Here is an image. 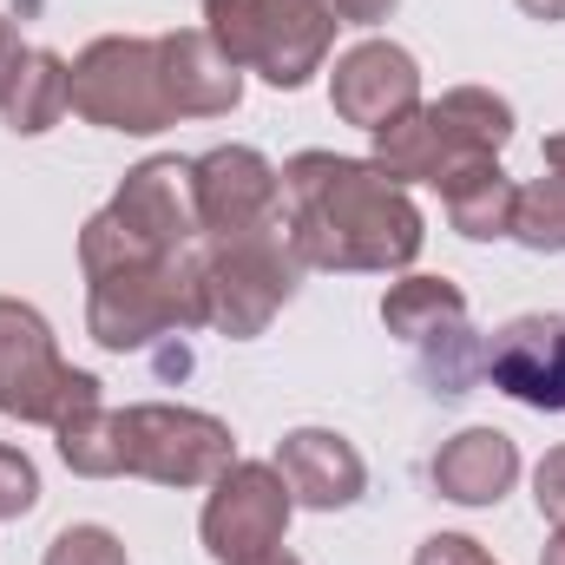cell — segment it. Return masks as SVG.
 <instances>
[{
    "label": "cell",
    "instance_id": "44dd1931",
    "mask_svg": "<svg viewBox=\"0 0 565 565\" xmlns=\"http://www.w3.org/2000/svg\"><path fill=\"white\" fill-rule=\"evenodd\" d=\"M513 237H520L526 250H540V257L565 250V178L559 171L520 191V204H513Z\"/></svg>",
    "mask_w": 565,
    "mask_h": 565
},
{
    "label": "cell",
    "instance_id": "52a82bcc",
    "mask_svg": "<svg viewBox=\"0 0 565 565\" xmlns=\"http://www.w3.org/2000/svg\"><path fill=\"white\" fill-rule=\"evenodd\" d=\"M79 408H99V382L60 362L53 329L33 302L0 296V415L60 427Z\"/></svg>",
    "mask_w": 565,
    "mask_h": 565
},
{
    "label": "cell",
    "instance_id": "8992f818",
    "mask_svg": "<svg viewBox=\"0 0 565 565\" xmlns=\"http://www.w3.org/2000/svg\"><path fill=\"white\" fill-rule=\"evenodd\" d=\"M73 113L99 132H164L178 126L171 99H164V66H158V40L145 33H106L73 60Z\"/></svg>",
    "mask_w": 565,
    "mask_h": 565
},
{
    "label": "cell",
    "instance_id": "6da1fadb",
    "mask_svg": "<svg viewBox=\"0 0 565 565\" xmlns=\"http://www.w3.org/2000/svg\"><path fill=\"white\" fill-rule=\"evenodd\" d=\"M282 237L302 270H408L427 244V224L375 158L296 151L282 164Z\"/></svg>",
    "mask_w": 565,
    "mask_h": 565
},
{
    "label": "cell",
    "instance_id": "484cf974",
    "mask_svg": "<svg viewBox=\"0 0 565 565\" xmlns=\"http://www.w3.org/2000/svg\"><path fill=\"white\" fill-rule=\"evenodd\" d=\"M415 565H493V559H487L480 540H467V533H434V540H422Z\"/></svg>",
    "mask_w": 565,
    "mask_h": 565
},
{
    "label": "cell",
    "instance_id": "d6a6232c",
    "mask_svg": "<svg viewBox=\"0 0 565 565\" xmlns=\"http://www.w3.org/2000/svg\"><path fill=\"white\" fill-rule=\"evenodd\" d=\"M559 395H565V369H559Z\"/></svg>",
    "mask_w": 565,
    "mask_h": 565
},
{
    "label": "cell",
    "instance_id": "f1b7e54d",
    "mask_svg": "<svg viewBox=\"0 0 565 565\" xmlns=\"http://www.w3.org/2000/svg\"><path fill=\"white\" fill-rule=\"evenodd\" d=\"M533 20H565V0H520Z\"/></svg>",
    "mask_w": 565,
    "mask_h": 565
},
{
    "label": "cell",
    "instance_id": "e0dca14e",
    "mask_svg": "<svg viewBox=\"0 0 565 565\" xmlns=\"http://www.w3.org/2000/svg\"><path fill=\"white\" fill-rule=\"evenodd\" d=\"M66 106H73V66L60 53H46V46H26L13 79H7V93H0L7 132L13 139H40V132H53L66 119Z\"/></svg>",
    "mask_w": 565,
    "mask_h": 565
},
{
    "label": "cell",
    "instance_id": "f546056e",
    "mask_svg": "<svg viewBox=\"0 0 565 565\" xmlns=\"http://www.w3.org/2000/svg\"><path fill=\"white\" fill-rule=\"evenodd\" d=\"M546 164L565 178V132H553V139H546Z\"/></svg>",
    "mask_w": 565,
    "mask_h": 565
},
{
    "label": "cell",
    "instance_id": "d6986e66",
    "mask_svg": "<svg viewBox=\"0 0 565 565\" xmlns=\"http://www.w3.org/2000/svg\"><path fill=\"white\" fill-rule=\"evenodd\" d=\"M382 322H388V335L422 349L440 329L467 322V296H460V282H447V277H402V282H388V296H382Z\"/></svg>",
    "mask_w": 565,
    "mask_h": 565
},
{
    "label": "cell",
    "instance_id": "9c48e42d",
    "mask_svg": "<svg viewBox=\"0 0 565 565\" xmlns=\"http://www.w3.org/2000/svg\"><path fill=\"white\" fill-rule=\"evenodd\" d=\"M289 487H282L277 460H231L217 480H211V500H204V553L217 565H250L264 553H277L282 533H289Z\"/></svg>",
    "mask_w": 565,
    "mask_h": 565
},
{
    "label": "cell",
    "instance_id": "3957f363",
    "mask_svg": "<svg viewBox=\"0 0 565 565\" xmlns=\"http://www.w3.org/2000/svg\"><path fill=\"white\" fill-rule=\"evenodd\" d=\"M86 282H93L86 289V329L113 355L151 349L171 329H204V257H198V244H184L158 264L106 270V277Z\"/></svg>",
    "mask_w": 565,
    "mask_h": 565
},
{
    "label": "cell",
    "instance_id": "4316f807",
    "mask_svg": "<svg viewBox=\"0 0 565 565\" xmlns=\"http://www.w3.org/2000/svg\"><path fill=\"white\" fill-rule=\"evenodd\" d=\"M342 26H375V20H388L395 13V0H322Z\"/></svg>",
    "mask_w": 565,
    "mask_h": 565
},
{
    "label": "cell",
    "instance_id": "5bb4252c",
    "mask_svg": "<svg viewBox=\"0 0 565 565\" xmlns=\"http://www.w3.org/2000/svg\"><path fill=\"white\" fill-rule=\"evenodd\" d=\"M158 66H164V99L178 119H224L244 99V73L217 53L204 26L158 33Z\"/></svg>",
    "mask_w": 565,
    "mask_h": 565
},
{
    "label": "cell",
    "instance_id": "5b68a950",
    "mask_svg": "<svg viewBox=\"0 0 565 565\" xmlns=\"http://www.w3.org/2000/svg\"><path fill=\"white\" fill-rule=\"evenodd\" d=\"M198 257H204V322L224 329L231 342L264 335L302 282V257L289 250L282 224L250 237H198Z\"/></svg>",
    "mask_w": 565,
    "mask_h": 565
},
{
    "label": "cell",
    "instance_id": "ffe728a7",
    "mask_svg": "<svg viewBox=\"0 0 565 565\" xmlns=\"http://www.w3.org/2000/svg\"><path fill=\"white\" fill-rule=\"evenodd\" d=\"M53 440H60V460H66L79 480H119V473H126V427H119V415H113L106 402L66 415V422L53 427Z\"/></svg>",
    "mask_w": 565,
    "mask_h": 565
},
{
    "label": "cell",
    "instance_id": "d4e9b609",
    "mask_svg": "<svg viewBox=\"0 0 565 565\" xmlns=\"http://www.w3.org/2000/svg\"><path fill=\"white\" fill-rule=\"evenodd\" d=\"M533 500H540V513L565 533V447H553V454L533 467Z\"/></svg>",
    "mask_w": 565,
    "mask_h": 565
},
{
    "label": "cell",
    "instance_id": "83f0119b",
    "mask_svg": "<svg viewBox=\"0 0 565 565\" xmlns=\"http://www.w3.org/2000/svg\"><path fill=\"white\" fill-rule=\"evenodd\" d=\"M20 53H26V46H20V33H13V20L0 13V93H7V79H13V66H20Z\"/></svg>",
    "mask_w": 565,
    "mask_h": 565
},
{
    "label": "cell",
    "instance_id": "ba28073f",
    "mask_svg": "<svg viewBox=\"0 0 565 565\" xmlns=\"http://www.w3.org/2000/svg\"><path fill=\"white\" fill-rule=\"evenodd\" d=\"M126 427V473H139L151 487H211L231 460H237V440L231 427L204 408H171V402H139L119 415Z\"/></svg>",
    "mask_w": 565,
    "mask_h": 565
},
{
    "label": "cell",
    "instance_id": "1f68e13d",
    "mask_svg": "<svg viewBox=\"0 0 565 565\" xmlns=\"http://www.w3.org/2000/svg\"><path fill=\"white\" fill-rule=\"evenodd\" d=\"M250 565H302V559H296V553H282V546H277V553H264V559H250Z\"/></svg>",
    "mask_w": 565,
    "mask_h": 565
},
{
    "label": "cell",
    "instance_id": "7402d4cb",
    "mask_svg": "<svg viewBox=\"0 0 565 565\" xmlns=\"http://www.w3.org/2000/svg\"><path fill=\"white\" fill-rule=\"evenodd\" d=\"M422 349H427V382H434V395H467V382L487 375V355L473 349V329H467V322L440 329Z\"/></svg>",
    "mask_w": 565,
    "mask_h": 565
},
{
    "label": "cell",
    "instance_id": "cb8c5ba5",
    "mask_svg": "<svg viewBox=\"0 0 565 565\" xmlns=\"http://www.w3.org/2000/svg\"><path fill=\"white\" fill-rule=\"evenodd\" d=\"M33 507H40V473H33V460L0 440V520H26Z\"/></svg>",
    "mask_w": 565,
    "mask_h": 565
},
{
    "label": "cell",
    "instance_id": "9a60e30c",
    "mask_svg": "<svg viewBox=\"0 0 565 565\" xmlns=\"http://www.w3.org/2000/svg\"><path fill=\"white\" fill-rule=\"evenodd\" d=\"M369 139H375V164H382L395 184H434V191H440V184L460 178L467 164H487V151H473V145L460 139L440 106H415V113H402L395 126H382V132H369Z\"/></svg>",
    "mask_w": 565,
    "mask_h": 565
},
{
    "label": "cell",
    "instance_id": "7c38bea8",
    "mask_svg": "<svg viewBox=\"0 0 565 565\" xmlns=\"http://www.w3.org/2000/svg\"><path fill=\"white\" fill-rule=\"evenodd\" d=\"M565 369V322L559 316H513L493 342H487V375L500 395L540 408V415H565L559 395Z\"/></svg>",
    "mask_w": 565,
    "mask_h": 565
},
{
    "label": "cell",
    "instance_id": "ac0fdd59",
    "mask_svg": "<svg viewBox=\"0 0 565 565\" xmlns=\"http://www.w3.org/2000/svg\"><path fill=\"white\" fill-rule=\"evenodd\" d=\"M447 198V224L473 244H493V237H513V204H520V184L500 171V158L487 164H467L460 178L440 184Z\"/></svg>",
    "mask_w": 565,
    "mask_h": 565
},
{
    "label": "cell",
    "instance_id": "7a4b0ae2",
    "mask_svg": "<svg viewBox=\"0 0 565 565\" xmlns=\"http://www.w3.org/2000/svg\"><path fill=\"white\" fill-rule=\"evenodd\" d=\"M198 244V211H191V164L184 158H145L126 171V184L113 191V204L99 217H86L79 231V270L106 277V270H132L158 264L171 250Z\"/></svg>",
    "mask_w": 565,
    "mask_h": 565
},
{
    "label": "cell",
    "instance_id": "4dcf8cb0",
    "mask_svg": "<svg viewBox=\"0 0 565 565\" xmlns=\"http://www.w3.org/2000/svg\"><path fill=\"white\" fill-rule=\"evenodd\" d=\"M540 565H565V533H553V540H546V559Z\"/></svg>",
    "mask_w": 565,
    "mask_h": 565
},
{
    "label": "cell",
    "instance_id": "4fadbf2b",
    "mask_svg": "<svg viewBox=\"0 0 565 565\" xmlns=\"http://www.w3.org/2000/svg\"><path fill=\"white\" fill-rule=\"evenodd\" d=\"M277 473L289 487V500L309 507V513H342L369 487V467H362L355 440H342L335 427H289L277 447Z\"/></svg>",
    "mask_w": 565,
    "mask_h": 565
},
{
    "label": "cell",
    "instance_id": "2e32d148",
    "mask_svg": "<svg viewBox=\"0 0 565 565\" xmlns=\"http://www.w3.org/2000/svg\"><path fill=\"white\" fill-rule=\"evenodd\" d=\"M427 480L454 507H500L513 493V480H520V447L500 427H460L454 440H440Z\"/></svg>",
    "mask_w": 565,
    "mask_h": 565
},
{
    "label": "cell",
    "instance_id": "8fae6325",
    "mask_svg": "<svg viewBox=\"0 0 565 565\" xmlns=\"http://www.w3.org/2000/svg\"><path fill=\"white\" fill-rule=\"evenodd\" d=\"M329 106H335L342 126H362V132L395 126L402 113L422 106V66H415V53L395 46V40L349 46L335 60V73H329Z\"/></svg>",
    "mask_w": 565,
    "mask_h": 565
},
{
    "label": "cell",
    "instance_id": "30bf717a",
    "mask_svg": "<svg viewBox=\"0 0 565 565\" xmlns=\"http://www.w3.org/2000/svg\"><path fill=\"white\" fill-rule=\"evenodd\" d=\"M191 211L198 237H250L282 224V171L257 145H217L191 158Z\"/></svg>",
    "mask_w": 565,
    "mask_h": 565
},
{
    "label": "cell",
    "instance_id": "603a6c76",
    "mask_svg": "<svg viewBox=\"0 0 565 565\" xmlns=\"http://www.w3.org/2000/svg\"><path fill=\"white\" fill-rule=\"evenodd\" d=\"M40 565H132V559H126V540L113 526H66V533H53Z\"/></svg>",
    "mask_w": 565,
    "mask_h": 565
},
{
    "label": "cell",
    "instance_id": "277c9868",
    "mask_svg": "<svg viewBox=\"0 0 565 565\" xmlns=\"http://www.w3.org/2000/svg\"><path fill=\"white\" fill-rule=\"evenodd\" d=\"M335 13L322 0H204V33L237 73H264L277 93H296L322 73L335 46Z\"/></svg>",
    "mask_w": 565,
    "mask_h": 565
}]
</instances>
